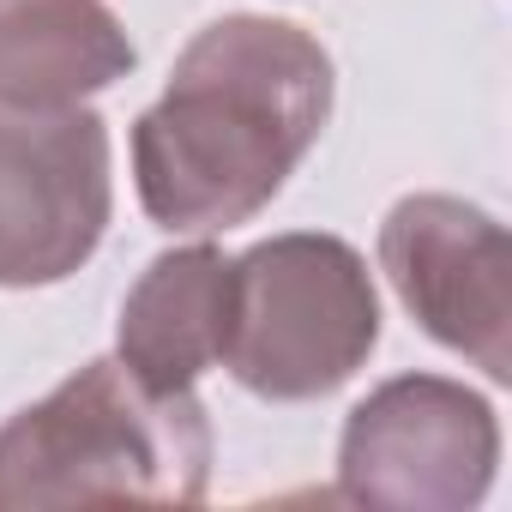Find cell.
I'll list each match as a JSON object with an SVG mask.
<instances>
[{"instance_id":"obj_1","label":"cell","mask_w":512,"mask_h":512,"mask_svg":"<svg viewBox=\"0 0 512 512\" xmlns=\"http://www.w3.org/2000/svg\"><path fill=\"white\" fill-rule=\"evenodd\" d=\"M338 73L290 19L229 13L205 25L163 97L133 121V187L157 229L223 235L253 223L332 121Z\"/></svg>"},{"instance_id":"obj_8","label":"cell","mask_w":512,"mask_h":512,"mask_svg":"<svg viewBox=\"0 0 512 512\" xmlns=\"http://www.w3.org/2000/svg\"><path fill=\"white\" fill-rule=\"evenodd\" d=\"M139 49L109 0H0V103L79 109L121 85Z\"/></svg>"},{"instance_id":"obj_4","label":"cell","mask_w":512,"mask_h":512,"mask_svg":"<svg viewBox=\"0 0 512 512\" xmlns=\"http://www.w3.org/2000/svg\"><path fill=\"white\" fill-rule=\"evenodd\" d=\"M500 470V416L446 374H392L338 434V500L386 512H470Z\"/></svg>"},{"instance_id":"obj_5","label":"cell","mask_w":512,"mask_h":512,"mask_svg":"<svg viewBox=\"0 0 512 512\" xmlns=\"http://www.w3.org/2000/svg\"><path fill=\"white\" fill-rule=\"evenodd\" d=\"M115 211L109 127L91 109L0 103V290L73 278Z\"/></svg>"},{"instance_id":"obj_6","label":"cell","mask_w":512,"mask_h":512,"mask_svg":"<svg viewBox=\"0 0 512 512\" xmlns=\"http://www.w3.org/2000/svg\"><path fill=\"white\" fill-rule=\"evenodd\" d=\"M380 272L434 344L476 362L494 386L512 380V247L482 205L404 193L380 223Z\"/></svg>"},{"instance_id":"obj_3","label":"cell","mask_w":512,"mask_h":512,"mask_svg":"<svg viewBox=\"0 0 512 512\" xmlns=\"http://www.w3.org/2000/svg\"><path fill=\"white\" fill-rule=\"evenodd\" d=\"M380 344V296L344 235L290 229L229 260L223 368L266 404H314L356 380Z\"/></svg>"},{"instance_id":"obj_7","label":"cell","mask_w":512,"mask_h":512,"mask_svg":"<svg viewBox=\"0 0 512 512\" xmlns=\"http://www.w3.org/2000/svg\"><path fill=\"white\" fill-rule=\"evenodd\" d=\"M229 338V253L211 241L157 253L121 302L115 356L163 392L193 386L223 362Z\"/></svg>"},{"instance_id":"obj_2","label":"cell","mask_w":512,"mask_h":512,"mask_svg":"<svg viewBox=\"0 0 512 512\" xmlns=\"http://www.w3.org/2000/svg\"><path fill=\"white\" fill-rule=\"evenodd\" d=\"M205 488V404L193 398V386H145L121 356L85 362L0 428V506H199Z\"/></svg>"}]
</instances>
